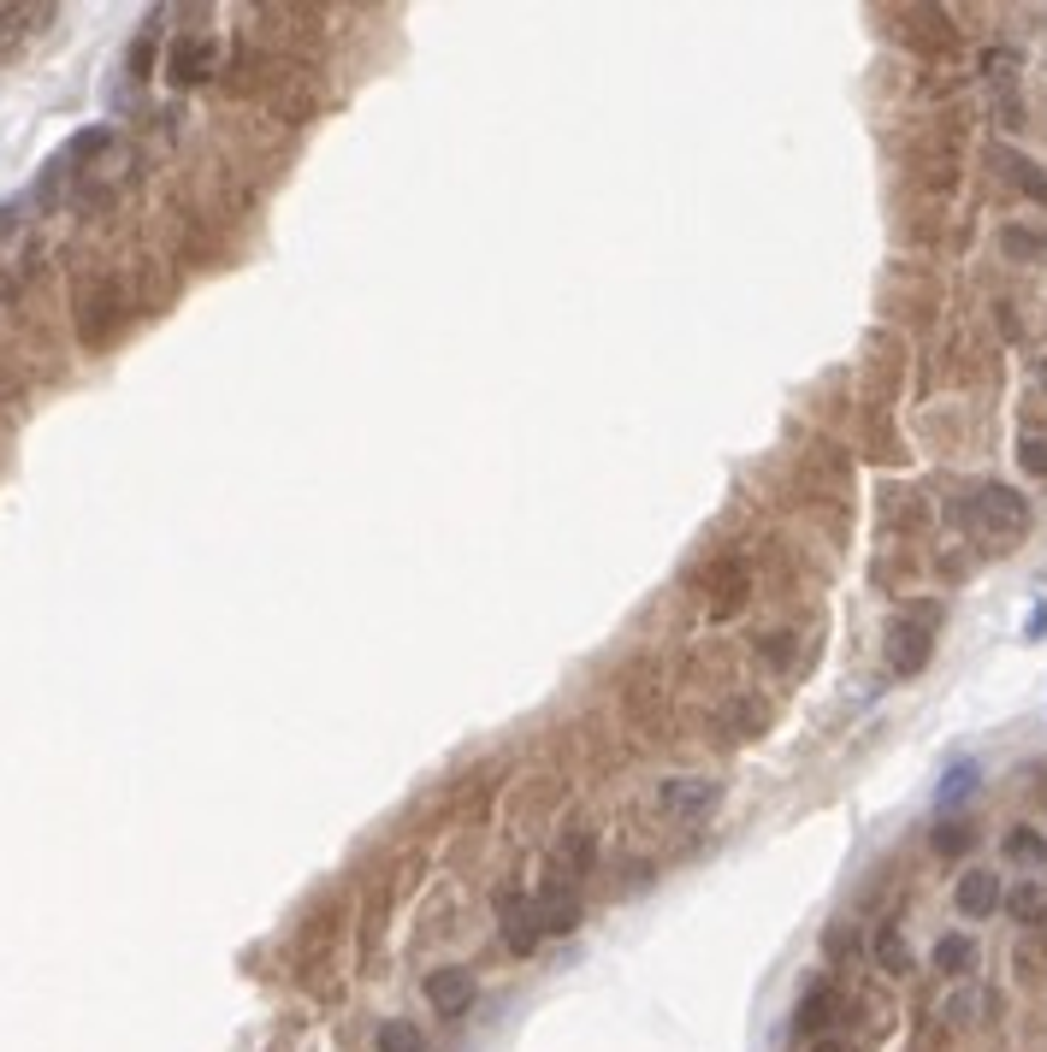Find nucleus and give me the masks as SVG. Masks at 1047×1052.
<instances>
[{"mask_svg":"<svg viewBox=\"0 0 1047 1052\" xmlns=\"http://www.w3.org/2000/svg\"><path fill=\"white\" fill-rule=\"evenodd\" d=\"M965 521L977 526V538H988L994 550H1007L1029 533V503L1012 486H982V491H970Z\"/></svg>","mask_w":1047,"mask_h":1052,"instance_id":"obj_1","label":"nucleus"},{"mask_svg":"<svg viewBox=\"0 0 1047 1052\" xmlns=\"http://www.w3.org/2000/svg\"><path fill=\"white\" fill-rule=\"evenodd\" d=\"M929 651H935V609L923 604L888 627V668L894 675H918L929 663Z\"/></svg>","mask_w":1047,"mask_h":1052,"instance_id":"obj_2","label":"nucleus"},{"mask_svg":"<svg viewBox=\"0 0 1047 1052\" xmlns=\"http://www.w3.org/2000/svg\"><path fill=\"white\" fill-rule=\"evenodd\" d=\"M717 798H722V781H698V774H675V781L658 786V810L680 816V822H698Z\"/></svg>","mask_w":1047,"mask_h":1052,"instance_id":"obj_3","label":"nucleus"},{"mask_svg":"<svg viewBox=\"0 0 1047 1052\" xmlns=\"http://www.w3.org/2000/svg\"><path fill=\"white\" fill-rule=\"evenodd\" d=\"M498 923H503V946H509V952H521V958L545 940L539 904H533L527 893H498Z\"/></svg>","mask_w":1047,"mask_h":1052,"instance_id":"obj_4","label":"nucleus"},{"mask_svg":"<svg viewBox=\"0 0 1047 1052\" xmlns=\"http://www.w3.org/2000/svg\"><path fill=\"white\" fill-rule=\"evenodd\" d=\"M113 326H119V290H113V284L78 290V331H83V343L101 349L113 338Z\"/></svg>","mask_w":1047,"mask_h":1052,"instance_id":"obj_5","label":"nucleus"},{"mask_svg":"<svg viewBox=\"0 0 1047 1052\" xmlns=\"http://www.w3.org/2000/svg\"><path fill=\"white\" fill-rule=\"evenodd\" d=\"M427 1005H432V1012H444V1017H462V1012L474 1005V975L456 970V963L432 970V975H427Z\"/></svg>","mask_w":1047,"mask_h":1052,"instance_id":"obj_6","label":"nucleus"},{"mask_svg":"<svg viewBox=\"0 0 1047 1052\" xmlns=\"http://www.w3.org/2000/svg\"><path fill=\"white\" fill-rule=\"evenodd\" d=\"M1000 875L994 869H970V875H958V887H953V904H958V916H988V911H1000Z\"/></svg>","mask_w":1047,"mask_h":1052,"instance_id":"obj_7","label":"nucleus"},{"mask_svg":"<svg viewBox=\"0 0 1047 1052\" xmlns=\"http://www.w3.org/2000/svg\"><path fill=\"white\" fill-rule=\"evenodd\" d=\"M166 66H172V83H201L213 71V42L208 36H184Z\"/></svg>","mask_w":1047,"mask_h":1052,"instance_id":"obj_8","label":"nucleus"},{"mask_svg":"<svg viewBox=\"0 0 1047 1052\" xmlns=\"http://www.w3.org/2000/svg\"><path fill=\"white\" fill-rule=\"evenodd\" d=\"M994 160H1000V172H1007V178L1024 189V196H1036L1042 208H1047V172H1036L1024 154H1012V149H994Z\"/></svg>","mask_w":1047,"mask_h":1052,"instance_id":"obj_9","label":"nucleus"},{"mask_svg":"<svg viewBox=\"0 0 1047 1052\" xmlns=\"http://www.w3.org/2000/svg\"><path fill=\"white\" fill-rule=\"evenodd\" d=\"M970 963H977V946H970L965 934H941L935 940V970L941 975H965Z\"/></svg>","mask_w":1047,"mask_h":1052,"instance_id":"obj_10","label":"nucleus"},{"mask_svg":"<svg viewBox=\"0 0 1047 1052\" xmlns=\"http://www.w3.org/2000/svg\"><path fill=\"white\" fill-rule=\"evenodd\" d=\"M1000 904H1007L1017 923H1047V887H1029V881H1024V887H1012Z\"/></svg>","mask_w":1047,"mask_h":1052,"instance_id":"obj_11","label":"nucleus"},{"mask_svg":"<svg viewBox=\"0 0 1047 1052\" xmlns=\"http://www.w3.org/2000/svg\"><path fill=\"white\" fill-rule=\"evenodd\" d=\"M1000 248H1007L1012 260H1036V255H1047V237L1042 231H1024V225H1007L1000 231Z\"/></svg>","mask_w":1047,"mask_h":1052,"instance_id":"obj_12","label":"nucleus"},{"mask_svg":"<svg viewBox=\"0 0 1047 1052\" xmlns=\"http://www.w3.org/2000/svg\"><path fill=\"white\" fill-rule=\"evenodd\" d=\"M828 1005H835V993H828V987H811L805 1005H799V1035H817L823 1022H828Z\"/></svg>","mask_w":1047,"mask_h":1052,"instance_id":"obj_13","label":"nucleus"},{"mask_svg":"<svg viewBox=\"0 0 1047 1052\" xmlns=\"http://www.w3.org/2000/svg\"><path fill=\"white\" fill-rule=\"evenodd\" d=\"M1007 857H1017V864H1047V840L1029 834V828H1012V834H1007Z\"/></svg>","mask_w":1047,"mask_h":1052,"instance_id":"obj_14","label":"nucleus"},{"mask_svg":"<svg viewBox=\"0 0 1047 1052\" xmlns=\"http://www.w3.org/2000/svg\"><path fill=\"white\" fill-rule=\"evenodd\" d=\"M876 958L888 963L894 975L911 970V952H906V940H899V928H882V934H876Z\"/></svg>","mask_w":1047,"mask_h":1052,"instance_id":"obj_15","label":"nucleus"},{"mask_svg":"<svg viewBox=\"0 0 1047 1052\" xmlns=\"http://www.w3.org/2000/svg\"><path fill=\"white\" fill-rule=\"evenodd\" d=\"M970 786H977V763H958V769L947 774V781H941V793H935V805H958V798H965V793H970Z\"/></svg>","mask_w":1047,"mask_h":1052,"instance_id":"obj_16","label":"nucleus"},{"mask_svg":"<svg viewBox=\"0 0 1047 1052\" xmlns=\"http://www.w3.org/2000/svg\"><path fill=\"white\" fill-rule=\"evenodd\" d=\"M380 1052H420L415 1022H380Z\"/></svg>","mask_w":1047,"mask_h":1052,"instance_id":"obj_17","label":"nucleus"},{"mask_svg":"<svg viewBox=\"0 0 1047 1052\" xmlns=\"http://www.w3.org/2000/svg\"><path fill=\"white\" fill-rule=\"evenodd\" d=\"M1017 461H1024L1029 474H1047V437H1042V432H1024V444H1017Z\"/></svg>","mask_w":1047,"mask_h":1052,"instance_id":"obj_18","label":"nucleus"},{"mask_svg":"<svg viewBox=\"0 0 1047 1052\" xmlns=\"http://www.w3.org/2000/svg\"><path fill=\"white\" fill-rule=\"evenodd\" d=\"M965 845H970V828H965V822H947V828L935 834V852H941V857H958Z\"/></svg>","mask_w":1047,"mask_h":1052,"instance_id":"obj_19","label":"nucleus"},{"mask_svg":"<svg viewBox=\"0 0 1047 1052\" xmlns=\"http://www.w3.org/2000/svg\"><path fill=\"white\" fill-rule=\"evenodd\" d=\"M817 1052H847V1047H840V1041H823V1047H817Z\"/></svg>","mask_w":1047,"mask_h":1052,"instance_id":"obj_20","label":"nucleus"},{"mask_svg":"<svg viewBox=\"0 0 1047 1052\" xmlns=\"http://www.w3.org/2000/svg\"><path fill=\"white\" fill-rule=\"evenodd\" d=\"M1042 385H1047V367H1042Z\"/></svg>","mask_w":1047,"mask_h":1052,"instance_id":"obj_21","label":"nucleus"}]
</instances>
